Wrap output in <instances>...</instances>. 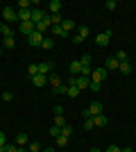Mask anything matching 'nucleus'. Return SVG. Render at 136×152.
<instances>
[{
    "label": "nucleus",
    "mask_w": 136,
    "mask_h": 152,
    "mask_svg": "<svg viewBox=\"0 0 136 152\" xmlns=\"http://www.w3.org/2000/svg\"><path fill=\"white\" fill-rule=\"evenodd\" d=\"M55 127H59V129L66 127V118H64V116H55Z\"/></svg>",
    "instance_id": "27"
},
{
    "label": "nucleus",
    "mask_w": 136,
    "mask_h": 152,
    "mask_svg": "<svg viewBox=\"0 0 136 152\" xmlns=\"http://www.w3.org/2000/svg\"><path fill=\"white\" fill-rule=\"evenodd\" d=\"M79 68H82V64H79V61H71V73H73V77L79 75Z\"/></svg>",
    "instance_id": "23"
},
{
    "label": "nucleus",
    "mask_w": 136,
    "mask_h": 152,
    "mask_svg": "<svg viewBox=\"0 0 136 152\" xmlns=\"http://www.w3.org/2000/svg\"><path fill=\"white\" fill-rule=\"evenodd\" d=\"M39 73H41V75H45V77H50V75H52V61L39 64Z\"/></svg>",
    "instance_id": "10"
},
{
    "label": "nucleus",
    "mask_w": 136,
    "mask_h": 152,
    "mask_svg": "<svg viewBox=\"0 0 136 152\" xmlns=\"http://www.w3.org/2000/svg\"><path fill=\"white\" fill-rule=\"evenodd\" d=\"M2 20H7V23L18 20V14H16V9H14V7H2Z\"/></svg>",
    "instance_id": "4"
},
{
    "label": "nucleus",
    "mask_w": 136,
    "mask_h": 152,
    "mask_svg": "<svg viewBox=\"0 0 136 152\" xmlns=\"http://www.w3.org/2000/svg\"><path fill=\"white\" fill-rule=\"evenodd\" d=\"M27 73H30V77H34V75H39V64H32L30 68H27Z\"/></svg>",
    "instance_id": "32"
},
{
    "label": "nucleus",
    "mask_w": 136,
    "mask_h": 152,
    "mask_svg": "<svg viewBox=\"0 0 136 152\" xmlns=\"http://www.w3.org/2000/svg\"><path fill=\"white\" fill-rule=\"evenodd\" d=\"M50 136H55V139H57V136H61V129L52 125V127H50Z\"/></svg>",
    "instance_id": "38"
},
{
    "label": "nucleus",
    "mask_w": 136,
    "mask_h": 152,
    "mask_svg": "<svg viewBox=\"0 0 136 152\" xmlns=\"http://www.w3.org/2000/svg\"><path fill=\"white\" fill-rule=\"evenodd\" d=\"M18 30H20V34H25V37H30L32 32H36V25H34L32 20H27V23H20V25H18Z\"/></svg>",
    "instance_id": "7"
},
{
    "label": "nucleus",
    "mask_w": 136,
    "mask_h": 152,
    "mask_svg": "<svg viewBox=\"0 0 136 152\" xmlns=\"http://www.w3.org/2000/svg\"><path fill=\"white\" fill-rule=\"evenodd\" d=\"M50 32L55 34V37H68V34L61 30V25H52V27H50Z\"/></svg>",
    "instance_id": "22"
},
{
    "label": "nucleus",
    "mask_w": 136,
    "mask_h": 152,
    "mask_svg": "<svg viewBox=\"0 0 136 152\" xmlns=\"http://www.w3.org/2000/svg\"><path fill=\"white\" fill-rule=\"evenodd\" d=\"M9 145V143H7ZM7 145H0V152H7Z\"/></svg>",
    "instance_id": "46"
},
{
    "label": "nucleus",
    "mask_w": 136,
    "mask_h": 152,
    "mask_svg": "<svg viewBox=\"0 0 136 152\" xmlns=\"http://www.w3.org/2000/svg\"><path fill=\"white\" fill-rule=\"evenodd\" d=\"M118 66H120V64H118L116 57H109L107 61H104V68H107V70H118Z\"/></svg>",
    "instance_id": "13"
},
{
    "label": "nucleus",
    "mask_w": 136,
    "mask_h": 152,
    "mask_svg": "<svg viewBox=\"0 0 136 152\" xmlns=\"http://www.w3.org/2000/svg\"><path fill=\"white\" fill-rule=\"evenodd\" d=\"M64 145H68V136H57V148H64Z\"/></svg>",
    "instance_id": "31"
},
{
    "label": "nucleus",
    "mask_w": 136,
    "mask_h": 152,
    "mask_svg": "<svg viewBox=\"0 0 136 152\" xmlns=\"http://www.w3.org/2000/svg\"><path fill=\"white\" fill-rule=\"evenodd\" d=\"M104 7L111 12V9H116V7H118V2H116V0H107V2H104Z\"/></svg>",
    "instance_id": "37"
},
{
    "label": "nucleus",
    "mask_w": 136,
    "mask_h": 152,
    "mask_svg": "<svg viewBox=\"0 0 136 152\" xmlns=\"http://www.w3.org/2000/svg\"><path fill=\"white\" fill-rule=\"evenodd\" d=\"M27 143H30V139H27V134H16V145H23V148H25Z\"/></svg>",
    "instance_id": "18"
},
{
    "label": "nucleus",
    "mask_w": 136,
    "mask_h": 152,
    "mask_svg": "<svg viewBox=\"0 0 136 152\" xmlns=\"http://www.w3.org/2000/svg\"><path fill=\"white\" fill-rule=\"evenodd\" d=\"M93 127H95V125H93V118H84V129H86V132L93 129Z\"/></svg>",
    "instance_id": "36"
},
{
    "label": "nucleus",
    "mask_w": 136,
    "mask_h": 152,
    "mask_svg": "<svg viewBox=\"0 0 136 152\" xmlns=\"http://www.w3.org/2000/svg\"><path fill=\"white\" fill-rule=\"evenodd\" d=\"M100 114H104V107H102V102H97V100H93L89 107L82 111L84 118H93V116H100Z\"/></svg>",
    "instance_id": "1"
},
{
    "label": "nucleus",
    "mask_w": 136,
    "mask_h": 152,
    "mask_svg": "<svg viewBox=\"0 0 136 152\" xmlns=\"http://www.w3.org/2000/svg\"><path fill=\"white\" fill-rule=\"evenodd\" d=\"M66 95H71V98H77V95H79V89H77V86H68V93H66Z\"/></svg>",
    "instance_id": "34"
},
{
    "label": "nucleus",
    "mask_w": 136,
    "mask_h": 152,
    "mask_svg": "<svg viewBox=\"0 0 136 152\" xmlns=\"http://www.w3.org/2000/svg\"><path fill=\"white\" fill-rule=\"evenodd\" d=\"M0 57H2V48H0Z\"/></svg>",
    "instance_id": "50"
},
{
    "label": "nucleus",
    "mask_w": 136,
    "mask_h": 152,
    "mask_svg": "<svg viewBox=\"0 0 136 152\" xmlns=\"http://www.w3.org/2000/svg\"><path fill=\"white\" fill-rule=\"evenodd\" d=\"M48 80H50V84H52V91H57L59 86H61V77H59V75H55V73H52V75L48 77Z\"/></svg>",
    "instance_id": "16"
},
{
    "label": "nucleus",
    "mask_w": 136,
    "mask_h": 152,
    "mask_svg": "<svg viewBox=\"0 0 136 152\" xmlns=\"http://www.w3.org/2000/svg\"><path fill=\"white\" fill-rule=\"evenodd\" d=\"M16 7H18V9H30V7H32V2H30V0H20Z\"/></svg>",
    "instance_id": "35"
},
{
    "label": "nucleus",
    "mask_w": 136,
    "mask_h": 152,
    "mask_svg": "<svg viewBox=\"0 0 136 152\" xmlns=\"http://www.w3.org/2000/svg\"><path fill=\"white\" fill-rule=\"evenodd\" d=\"M41 152H57L55 148H45V150H41Z\"/></svg>",
    "instance_id": "45"
},
{
    "label": "nucleus",
    "mask_w": 136,
    "mask_h": 152,
    "mask_svg": "<svg viewBox=\"0 0 136 152\" xmlns=\"http://www.w3.org/2000/svg\"><path fill=\"white\" fill-rule=\"evenodd\" d=\"M14 45H16V41H14V37H9V39H2V50H12Z\"/></svg>",
    "instance_id": "19"
},
{
    "label": "nucleus",
    "mask_w": 136,
    "mask_h": 152,
    "mask_svg": "<svg viewBox=\"0 0 136 152\" xmlns=\"http://www.w3.org/2000/svg\"><path fill=\"white\" fill-rule=\"evenodd\" d=\"M41 48H45V50H52V48H55V41L45 37V39H43V43H41Z\"/></svg>",
    "instance_id": "26"
},
{
    "label": "nucleus",
    "mask_w": 136,
    "mask_h": 152,
    "mask_svg": "<svg viewBox=\"0 0 136 152\" xmlns=\"http://www.w3.org/2000/svg\"><path fill=\"white\" fill-rule=\"evenodd\" d=\"M61 134H64V136H68V139H71V134H73V127H71V125L61 127Z\"/></svg>",
    "instance_id": "39"
},
{
    "label": "nucleus",
    "mask_w": 136,
    "mask_h": 152,
    "mask_svg": "<svg viewBox=\"0 0 136 152\" xmlns=\"http://www.w3.org/2000/svg\"><path fill=\"white\" fill-rule=\"evenodd\" d=\"M91 152H102V150H97V148H93V150H91Z\"/></svg>",
    "instance_id": "48"
},
{
    "label": "nucleus",
    "mask_w": 136,
    "mask_h": 152,
    "mask_svg": "<svg viewBox=\"0 0 136 152\" xmlns=\"http://www.w3.org/2000/svg\"><path fill=\"white\" fill-rule=\"evenodd\" d=\"M7 152H27V148H23V145H7Z\"/></svg>",
    "instance_id": "29"
},
{
    "label": "nucleus",
    "mask_w": 136,
    "mask_h": 152,
    "mask_svg": "<svg viewBox=\"0 0 136 152\" xmlns=\"http://www.w3.org/2000/svg\"><path fill=\"white\" fill-rule=\"evenodd\" d=\"M50 27H52V23H50V16H48V18H43V20H41V23H39V25H36V32H41V34H45V32L50 30Z\"/></svg>",
    "instance_id": "11"
},
{
    "label": "nucleus",
    "mask_w": 136,
    "mask_h": 152,
    "mask_svg": "<svg viewBox=\"0 0 136 152\" xmlns=\"http://www.w3.org/2000/svg\"><path fill=\"white\" fill-rule=\"evenodd\" d=\"M118 70H120L123 75H129V73H132V64H129V61H120V66H118Z\"/></svg>",
    "instance_id": "17"
},
{
    "label": "nucleus",
    "mask_w": 136,
    "mask_h": 152,
    "mask_svg": "<svg viewBox=\"0 0 136 152\" xmlns=\"http://www.w3.org/2000/svg\"><path fill=\"white\" fill-rule=\"evenodd\" d=\"M79 64H82V66H84V64H91V55H89V52H86V55H84V57H82V59H79Z\"/></svg>",
    "instance_id": "41"
},
{
    "label": "nucleus",
    "mask_w": 136,
    "mask_h": 152,
    "mask_svg": "<svg viewBox=\"0 0 136 152\" xmlns=\"http://www.w3.org/2000/svg\"><path fill=\"white\" fill-rule=\"evenodd\" d=\"M16 14H18V23L32 20V9H16Z\"/></svg>",
    "instance_id": "8"
},
{
    "label": "nucleus",
    "mask_w": 136,
    "mask_h": 152,
    "mask_svg": "<svg viewBox=\"0 0 136 152\" xmlns=\"http://www.w3.org/2000/svg\"><path fill=\"white\" fill-rule=\"evenodd\" d=\"M61 114H64V107H59V104H57V107H55V116H61Z\"/></svg>",
    "instance_id": "44"
},
{
    "label": "nucleus",
    "mask_w": 136,
    "mask_h": 152,
    "mask_svg": "<svg viewBox=\"0 0 136 152\" xmlns=\"http://www.w3.org/2000/svg\"><path fill=\"white\" fill-rule=\"evenodd\" d=\"M0 39H2V37H0Z\"/></svg>",
    "instance_id": "51"
},
{
    "label": "nucleus",
    "mask_w": 136,
    "mask_h": 152,
    "mask_svg": "<svg viewBox=\"0 0 136 152\" xmlns=\"http://www.w3.org/2000/svg\"><path fill=\"white\" fill-rule=\"evenodd\" d=\"M0 98H2V100H5V102H9V100H14V95H12V91H5V93L0 95Z\"/></svg>",
    "instance_id": "40"
},
{
    "label": "nucleus",
    "mask_w": 136,
    "mask_h": 152,
    "mask_svg": "<svg viewBox=\"0 0 136 152\" xmlns=\"http://www.w3.org/2000/svg\"><path fill=\"white\" fill-rule=\"evenodd\" d=\"M2 25H5V23H2V20H0V27H2Z\"/></svg>",
    "instance_id": "49"
},
{
    "label": "nucleus",
    "mask_w": 136,
    "mask_h": 152,
    "mask_svg": "<svg viewBox=\"0 0 136 152\" xmlns=\"http://www.w3.org/2000/svg\"><path fill=\"white\" fill-rule=\"evenodd\" d=\"M89 34H91V30H89V27H86V25H79V32H77V37L86 39V37H89Z\"/></svg>",
    "instance_id": "28"
},
{
    "label": "nucleus",
    "mask_w": 136,
    "mask_h": 152,
    "mask_svg": "<svg viewBox=\"0 0 136 152\" xmlns=\"http://www.w3.org/2000/svg\"><path fill=\"white\" fill-rule=\"evenodd\" d=\"M75 27H77V25H75V20H71V18H64V23H61V30H64L66 34H68L71 30H75Z\"/></svg>",
    "instance_id": "14"
},
{
    "label": "nucleus",
    "mask_w": 136,
    "mask_h": 152,
    "mask_svg": "<svg viewBox=\"0 0 136 152\" xmlns=\"http://www.w3.org/2000/svg\"><path fill=\"white\" fill-rule=\"evenodd\" d=\"M107 123H109V118H107L104 114L93 116V125H95V127H107Z\"/></svg>",
    "instance_id": "12"
},
{
    "label": "nucleus",
    "mask_w": 136,
    "mask_h": 152,
    "mask_svg": "<svg viewBox=\"0 0 136 152\" xmlns=\"http://www.w3.org/2000/svg\"><path fill=\"white\" fill-rule=\"evenodd\" d=\"M107 73H109V70L104 68V66H102V68H95L93 73H91V80H93V82H100V84H102V80L107 77Z\"/></svg>",
    "instance_id": "6"
},
{
    "label": "nucleus",
    "mask_w": 136,
    "mask_h": 152,
    "mask_svg": "<svg viewBox=\"0 0 136 152\" xmlns=\"http://www.w3.org/2000/svg\"><path fill=\"white\" fill-rule=\"evenodd\" d=\"M104 152H123V150H120V148H118V145H109V148H107V150H104Z\"/></svg>",
    "instance_id": "42"
},
{
    "label": "nucleus",
    "mask_w": 136,
    "mask_h": 152,
    "mask_svg": "<svg viewBox=\"0 0 136 152\" xmlns=\"http://www.w3.org/2000/svg\"><path fill=\"white\" fill-rule=\"evenodd\" d=\"M0 37H2V39H9V37H12V27H9V25H2V27H0Z\"/></svg>",
    "instance_id": "25"
},
{
    "label": "nucleus",
    "mask_w": 136,
    "mask_h": 152,
    "mask_svg": "<svg viewBox=\"0 0 136 152\" xmlns=\"http://www.w3.org/2000/svg\"><path fill=\"white\" fill-rule=\"evenodd\" d=\"M0 145H7V134L0 132Z\"/></svg>",
    "instance_id": "43"
},
{
    "label": "nucleus",
    "mask_w": 136,
    "mask_h": 152,
    "mask_svg": "<svg viewBox=\"0 0 136 152\" xmlns=\"http://www.w3.org/2000/svg\"><path fill=\"white\" fill-rule=\"evenodd\" d=\"M109 41H111V30H104V32H100L95 37V45H100V48L109 45Z\"/></svg>",
    "instance_id": "3"
},
{
    "label": "nucleus",
    "mask_w": 136,
    "mask_h": 152,
    "mask_svg": "<svg viewBox=\"0 0 136 152\" xmlns=\"http://www.w3.org/2000/svg\"><path fill=\"white\" fill-rule=\"evenodd\" d=\"M50 23L52 25H61V23H64V16H61V14H50Z\"/></svg>",
    "instance_id": "21"
},
{
    "label": "nucleus",
    "mask_w": 136,
    "mask_h": 152,
    "mask_svg": "<svg viewBox=\"0 0 136 152\" xmlns=\"http://www.w3.org/2000/svg\"><path fill=\"white\" fill-rule=\"evenodd\" d=\"M89 89L93 91V93H97V91L102 89V84H100V82H93V80H91V84H89Z\"/></svg>",
    "instance_id": "33"
},
{
    "label": "nucleus",
    "mask_w": 136,
    "mask_h": 152,
    "mask_svg": "<svg viewBox=\"0 0 136 152\" xmlns=\"http://www.w3.org/2000/svg\"><path fill=\"white\" fill-rule=\"evenodd\" d=\"M45 82H48V77H45V75H41V73L32 77V84H34V86H45Z\"/></svg>",
    "instance_id": "15"
},
{
    "label": "nucleus",
    "mask_w": 136,
    "mask_h": 152,
    "mask_svg": "<svg viewBox=\"0 0 136 152\" xmlns=\"http://www.w3.org/2000/svg\"><path fill=\"white\" fill-rule=\"evenodd\" d=\"M43 148H41V143H36V141H32V143H27V152H41Z\"/></svg>",
    "instance_id": "24"
},
{
    "label": "nucleus",
    "mask_w": 136,
    "mask_h": 152,
    "mask_svg": "<svg viewBox=\"0 0 136 152\" xmlns=\"http://www.w3.org/2000/svg\"><path fill=\"white\" fill-rule=\"evenodd\" d=\"M123 152H134V150H132V148H125V150Z\"/></svg>",
    "instance_id": "47"
},
{
    "label": "nucleus",
    "mask_w": 136,
    "mask_h": 152,
    "mask_svg": "<svg viewBox=\"0 0 136 152\" xmlns=\"http://www.w3.org/2000/svg\"><path fill=\"white\" fill-rule=\"evenodd\" d=\"M89 84H91V77H82V75H77V77H71V80H68V86H77L79 91L89 89Z\"/></svg>",
    "instance_id": "2"
},
{
    "label": "nucleus",
    "mask_w": 136,
    "mask_h": 152,
    "mask_svg": "<svg viewBox=\"0 0 136 152\" xmlns=\"http://www.w3.org/2000/svg\"><path fill=\"white\" fill-rule=\"evenodd\" d=\"M50 14H45V9H41V7H36V9H32V23L34 25H39L43 18H48Z\"/></svg>",
    "instance_id": "5"
},
{
    "label": "nucleus",
    "mask_w": 136,
    "mask_h": 152,
    "mask_svg": "<svg viewBox=\"0 0 136 152\" xmlns=\"http://www.w3.org/2000/svg\"><path fill=\"white\" fill-rule=\"evenodd\" d=\"M113 57L118 59V64H120V61H127V52H125V50H118L116 55H113Z\"/></svg>",
    "instance_id": "30"
},
{
    "label": "nucleus",
    "mask_w": 136,
    "mask_h": 152,
    "mask_svg": "<svg viewBox=\"0 0 136 152\" xmlns=\"http://www.w3.org/2000/svg\"><path fill=\"white\" fill-rule=\"evenodd\" d=\"M61 12V0H52L50 2V14H59Z\"/></svg>",
    "instance_id": "20"
},
{
    "label": "nucleus",
    "mask_w": 136,
    "mask_h": 152,
    "mask_svg": "<svg viewBox=\"0 0 136 152\" xmlns=\"http://www.w3.org/2000/svg\"><path fill=\"white\" fill-rule=\"evenodd\" d=\"M27 39H30V45H41V43H43V39H45V34H41V32H32Z\"/></svg>",
    "instance_id": "9"
}]
</instances>
